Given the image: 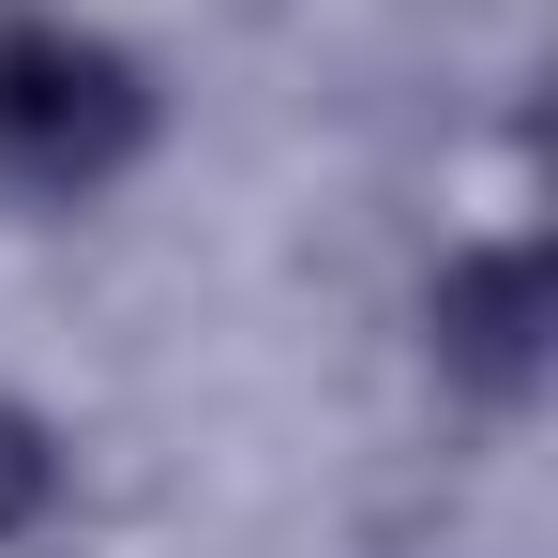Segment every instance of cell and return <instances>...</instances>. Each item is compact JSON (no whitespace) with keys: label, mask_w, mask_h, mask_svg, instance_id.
<instances>
[{"label":"cell","mask_w":558,"mask_h":558,"mask_svg":"<svg viewBox=\"0 0 558 558\" xmlns=\"http://www.w3.org/2000/svg\"><path fill=\"white\" fill-rule=\"evenodd\" d=\"M121 136H136V92H121L106 46H61V31L0 46V167L15 182H92Z\"/></svg>","instance_id":"1"},{"label":"cell","mask_w":558,"mask_h":558,"mask_svg":"<svg viewBox=\"0 0 558 558\" xmlns=\"http://www.w3.org/2000/svg\"><path fill=\"white\" fill-rule=\"evenodd\" d=\"M453 348H468L483 377H513V363H529V272H513V257H483V272L453 287Z\"/></svg>","instance_id":"2"},{"label":"cell","mask_w":558,"mask_h":558,"mask_svg":"<svg viewBox=\"0 0 558 558\" xmlns=\"http://www.w3.org/2000/svg\"><path fill=\"white\" fill-rule=\"evenodd\" d=\"M31 498H46V453H31V423H0V529H15Z\"/></svg>","instance_id":"3"}]
</instances>
